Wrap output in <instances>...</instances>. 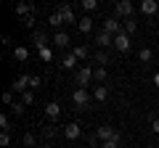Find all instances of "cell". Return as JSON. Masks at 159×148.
<instances>
[{
  "mask_svg": "<svg viewBox=\"0 0 159 148\" xmlns=\"http://www.w3.org/2000/svg\"><path fill=\"white\" fill-rule=\"evenodd\" d=\"M133 11H135V6H133L130 0H119L117 6H114V16H117V19H125V21H127V19H133Z\"/></svg>",
  "mask_w": 159,
  "mask_h": 148,
  "instance_id": "6da1fadb",
  "label": "cell"
},
{
  "mask_svg": "<svg viewBox=\"0 0 159 148\" xmlns=\"http://www.w3.org/2000/svg\"><path fill=\"white\" fill-rule=\"evenodd\" d=\"M103 32H109L111 37H117V34L125 32V29H122V21H119L117 16H106L103 19Z\"/></svg>",
  "mask_w": 159,
  "mask_h": 148,
  "instance_id": "7a4b0ae2",
  "label": "cell"
},
{
  "mask_svg": "<svg viewBox=\"0 0 159 148\" xmlns=\"http://www.w3.org/2000/svg\"><path fill=\"white\" fill-rule=\"evenodd\" d=\"M74 80H77V85H80V87H85V85H90V80H93V69H90V66H85V63H82V66H80L77 72H74Z\"/></svg>",
  "mask_w": 159,
  "mask_h": 148,
  "instance_id": "3957f363",
  "label": "cell"
},
{
  "mask_svg": "<svg viewBox=\"0 0 159 148\" xmlns=\"http://www.w3.org/2000/svg\"><path fill=\"white\" fill-rule=\"evenodd\" d=\"M56 11L64 16V21H66V24H77V21H80V19H77V13H74V6H69V3H61V6H58Z\"/></svg>",
  "mask_w": 159,
  "mask_h": 148,
  "instance_id": "277c9868",
  "label": "cell"
},
{
  "mask_svg": "<svg viewBox=\"0 0 159 148\" xmlns=\"http://www.w3.org/2000/svg\"><path fill=\"white\" fill-rule=\"evenodd\" d=\"M72 101H74V106H77V108H85L88 103H90V95H88L85 87H77V90L72 93Z\"/></svg>",
  "mask_w": 159,
  "mask_h": 148,
  "instance_id": "5b68a950",
  "label": "cell"
},
{
  "mask_svg": "<svg viewBox=\"0 0 159 148\" xmlns=\"http://www.w3.org/2000/svg\"><path fill=\"white\" fill-rule=\"evenodd\" d=\"M114 48H117L119 53H127L133 48V42H130V34H125V32H119L117 37H114Z\"/></svg>",
  "mask_w": 159,
  "mask_h": 148,
  "instance_id": "8992f818",
  "label": "cell"
},
{
  "mask_svg": "<svg viewBox=\"0 0 159 148\" xmlns=\"http://www.w3.org/2000/svg\"><path fill=\"white\" fill-rule=\"evenodd\" d=\"M138 11H141L143 16H157L159 13V0H143L141 6H138Z\"/></svg>",
  "mask_w": 159,
  "mask_h": 148,
  "instance_id": "52a82bcc",
  "label": "cell"
},
{
  "mask_svg": "<svg viewBox=\"0 0 159 148\" xmlns=\"http://www.w3.org/2000/svg\"><path fill=\"white\" fill-rule=\"evenodd\" d=\"M29 77H32V74H21V77H16V80H13V85H11V90L24 95V93L29 90Z\"/></svg>",
  "mask_w": 159,
  "mask_h": 148,
  "instance_id": "ba28073f",
  "label": "cell"
},
{
  "mask_svg": "<svg viewBox=\"0 0 159 148\" xmlns=\"http://www.w3.org/2000/svg\"><path fill=\"white\" fill-rule=\"evenodd\" d=\"M117 132H119V130H114L111 124H101V127L96 130V137H98L101 143H106V140H111V137L117 135Z\"/></svg>",
  "mask_w": 159,
  "mask_h": 148,
  "instance_id": "9c48e42d",
  "label": "cell"
},
{
  "mask_svg": "<svg viewBox=\"0 0 159 148\" xmlns=\"http://www.w3.org/2000/svg\"><path fill=\"white\" fill-rule=\"evenodd\" d=\"M32 42H34V48H37V53L43 50V48H48V45H51L48 34H45V32H40V29H34V32H32Z\"/></svg>",
  "mask_w": 159,
  "mask_h": 148,
  "instance_id": "30bf717a",
  "label": "cell"
},
{
  "mask_svg": "<svg viewBox=\"0 0 159 148\" xmlns=\"http://www.w3.org/2000/svg\"><path fill=\"white\" fill-rule=\"evenodd\" d=\"M96 45L101 48V50H106V48H111V45H114V37H111L109 32H103V29H101V32L96 34Z\"/></svg>",
  "mask_w": 159,
  "mask_h": 148,
  "instance_id": "8fae6325",
  "label": "cell"
},
{
  "mask_svg": "<svg viewBox=\"0 0 159 148\" xmlns=\"http://www.w3.org/2000/svg\"><path fill=\"white\" fill-rule=\"evenodd\" d=\"M61 66H64V69H69V72H77V69H80V66H82V63H80V61H77V58H74V53H72V50H69V53H66V56H64V58H61Z\"/></svg>",
  "mask_w": 159,
  "mask_h": 148,
  "instance_id": "7c38bea8",
  "label": "cell"
},
{
  "mask_svg": "<svg viewBox=\"0 0 159 148\" xmlns=\"http://www.w3.org/2000/svg\"><path fill=\"white\" fill-rule=\"evenodd\" d=\"M45 116H48L51 122H58V116H61V106H58L56 101L45 103Z\"/></svg>",
  "mask_w": 159,
  "mask_h": 148,
  "instance_id": "4fadbf2b",
  "label": "cell"
},
{
  "mask_svg": "<svg viewBox=\"0 0 159 148\" xmlns=\"http://www.w3.org/2000/svg\"><path fill=\"white\" fill-rule=\"evenodd\" d=\"M64 135H66V137H69V140H77V137H80V135H82V127H80V124H77V122H69V124H66V127H64Z\"/></svg>",
  "mask_w": 159,
  "mask_h": 148,
  "instance_id": "5bb4252c",
  "label": "cell"
},
{
  "mask_svg": "<svg viewBox=\"0 0 159 148\" xmlns=\"http://www.w3.org/2000/svg\"><path fill=\"white\" fill-rule=\"evenodd\" d=\"M51 45L53 48H61V50L69 48V34L66 32H56V34H53V40H51Z\"/></svg>",
  "mask_w": 159,
  "mask_h": 148,
  "instance_id": "9a60e30c",
  "label": "cell"
},
{
  "mask_svg": "<svg viewBox=\"0 0 159 148\" xmlns=\"http://www.w3.org/2000/svg\"><path fill=\"white\" fill-rule=\"evenodd\" d=\"M13 11H16V16L27 19V16H32V13L37 11V8H34V6H29V3H16V8H13Z\"/></svg>",
  "mask_w": 159,
  "mask_h": 148,
  "instance_id": "2e32d148",
  "label": "cell"
},
{
  "mask_svg": "<svg viewBox=\"0 0 159 148\" xmlns=\"http://www.w3.org/2000/svg\"><path fill=\"white\" fill-rule=\"evenodd\" d=\"M93 24H96V21H93V16H80V21H77V29H80V32H93Z\"/></svg>",
  "mask_w": 159,
  "mask_h": 148,
  "instance_id": "e0dca14e",
  "label": "cell"
},
{
  "mask_svg": "<svg viewBox=\"0 0 159 148\" xmlns=\"http://www.w3.org/2000/svg\"><path fill=\"white\" fill-rule=\"evenodd\" d=\"M93 98H96L98 103H103L109 98V87L106 85H96V90H93Z\"/></svg>",
  "mask_w": 159,
  "mask_h": 148,
  "instance_id": "ac0fdd59",
  "label": "cell"
},
{
  "mask_svg": "<svg viewBox=\"0 0 159 148\" xmlns=\"http://www.w3.org/2000/svg\"><path fill=\"white\" fill-rule=\"evenodd\" d=\"M106 77H109V74H106V66H96V69H93V80H96L98 85H103Z\"/></svg>",
  "mask_w": 159,
  "mask_h": 148,
  "instance_id": "d6986e66",
  "label": "cell"
},
{
  "mask_svg": "<svg viewBox=\"0 0 159 148\" xmlns=\"http://www.w3.org/2000/svg\"><path fill=\"white\" fill-rule=\"evenodd\" d=\"M72 53H74V58H77V61H85V58L90 56V50H88L85 45H77V48H72Z\"/></svg>",
  "mask_w": 159,
  "mask_h": 148,
  "instance_id": "ffe728a7",
  "label": "cell"
},
{
  "mask_svg": "<svg viewBox=\"0 0 159 148\" xmlns=\"http://www.w3.org/2000/svg\"><path fill=\"white\" fill-rule=\"evenodd\" d=\"M13 58H16V61H27V58H29V50H27L24 45H16V48H13Z\"/></svg>",
  "mask_w": 159,
  "mask_h": 148,
  "instance_id": "44dd1931",
  "label": "cell"
},
{
  "mask_svg": "<svg viewBox=\"0 0 159 148\" xmlns=\"http://www.w3.org/2000/svg\"><path fill=\"white\" fill-rule=\"evenodd\" d=\"M119 146H122V132H117V135H114L111 140L101 143V148H119Z\"/></svg>",
  "mask_w": 159,
  "mask_h": 148,
  "instance_id": "7402d4cb",
  "label": "cell"
},
{
  "mask_svg": "<svg viewBox=\"0 0 159 148\" xmlns=\"http://www.w3.org/2000/svg\"><path fill=\"white\" fill-rule=\"evenodd\" d=\"M48 24H51V27H61V24H66V21H64V16H61V13H58V11H53L51 13V19H48Z\"/></svg>",
  "mask_w": 159,
  "mask_h": 148,
  "instance_id": "603a6c76",
  "label": "cell"
},
{
  "mask_svg": "<svg viewBox=\"0 0 159 148\" xmlns=\"http://www.w3.org/2000/svg\"><path fill=\"white\" fill-rule=\"evenodd\" d=\"M37 58H40V61H51V58H53V45H48V48H43V50H40L37 53Z\"/></svg>",
  "mask_w": 159,
  "mask_h": 148,
  "instance_id": "cb8c5ba5",
  "label": "cell"
},
{
  "mask_svg": "<svg viewBox=\"0 0 159 148\" xmlns=\"http://www.w3.org/2000/svg\"><path fill=\"white\" fill-rule=\"evenodd\" d=\"M151 56H154L151 48H141V50H138V58H141V63H148V61H151Z\"/></svg>",
  "mask_w": 159,
  "mask_h": 148,
  "instance_id": "d4e9b609",
  "label": "cell"
},
{
  "mask_svg": "<svg viewBox=\"0 0 159 148\" xmlns=\"http://www.w3.org/2000/svg\"><path fill=\"white\" fill-rule=\"evenodd\" d=\"M93 58H96V63H98V66H103V63H109V53H106V50H101V48H98V53H96Z\"/></svg>",
  "mask_w": 159,
  "mask_h": 148,
  "instance_id": "484cf974",
  "label": "cell"
},
{
  "mask_svg": "<svg viewBox=\"0 0 159 148\" xmlns=\"http://www.w3.org/2000/svg\"><path fill=\"white\" fill-rule=\"evenodd\" d=\"M21 143H24V146H27V148H34V143H37V137H34L32 132H24V137H21Z\"/></svg>",
  "mask_w": 159,
  "mask_h": 148,
  "instance_id": "4316f807",
  "label": "cell"
},
{
  "mask_svg": "<svg viewBox=\"0 0 159 148\" xmlns=\"http://www.w3.org/2000/svg\"><path fill=\"white\" fill-rule=\"evenodd\" d=\"M135 29H138V21L135 19H127L125 21V34H135Z\"/></svg>",
  "mask_w": 159,
  "mask_h": 148,
  "instance_id": "83f0119b",
  "label": "cell"
},
{
  "mask_svg": "<svg viewBox=\"0 0 159 148\" xmlns=\"http://www.w3.org/2000/svg\"><path fill=\"white\" fill-rule=\"evenodd\" d=\"M40 85H43V80H40L37 74H32V77H29V90L37 93V90H40Z\"/></svg>",
  "mask_w": 159,
  "mask_h": 148,
  "instance_id": "f1b7e54d",
  "label": "cell"
},
{
  "mask_svg": "<svg viewBox=\"0 0 159 148\" xmlns=\"http://www.w3.org/2000/svg\"><path fill=\"white\" fill-rule=\"evenodd\" d=\"M21 103H24V106H32V103H34V90H27V93H24V95H21Z\"/></svg>",
  "mask_w": 159,
  "mask_h": 148,
  "instance_id": "f546056e",
  "label": "cell"
},
{
  "mask_svg": "<svg viewBox=\"0 0 159 148\" xmlns=\"http://www.w3.org/2000/svg\"><path fill=\"white\" fill-rule=\"evenodd\" d=\"M80 6H82V8H85L88 13H90V11H96V8H98V3H96V0H82Z\"/></svg>",
  "mask_w": 159,
  "mask_h": 148,
  "instance_id": "4dcf8cb0",
  "label": "cell"
},
{
  "mask_svg": "<svg viewBox=\"0 0 159 148\" xmlns=\"http://www.w3.org/2000/svg\"><path fill=\"white\" fill-rule=\"evenodd\" d=\"M0 130H3V132H11V119H8L6 114L0 116Z\"/></svg>",
  "mask_w": 159,
  "mask_h": 148,
  "instance_id": "1f68e13d",
  "label": "cell"
},
{
  "mask_svg": "<svg viewBox=\"0 0 159 148\" xmlns=\"http://www.w3.org/2000/svg\"><path fill=\"white\" fill-rule=\"evenodd\" d=\"M3 103H6V106H13V103H16V101H13V90H6V93H3Z\"/></svg>",
  "mask_w": 159,
  "mask_h": 148,
  "instance_id": "d6a6232c",
  "label": "cell"
},
{
  "mask_svg": "<svg viewBox=\"0 0 159 148\" xmlns=\"http://www.w3.org/2000/svg\"><path fill=\"white\" fill-rule=\"evenodd\" d=\"M0 146H3V148L11 146V132H0Z\"/></svg>",
  "mask_w": 159,
  "mask_h": 148,
  "instance_id": "836d02e7",
  "label": "cell"
},
{
  "mask_svg": "<svg viewBox=\"0 0 159 148\" xmlns=\"http://www.w3.org/2000/svg\"><path fill=\"white\" fill-rule=\"evenodd\" d=\"M11 114L21 116V114H24V103H19V101H16V103H13V106H11Z\"/></svg>",
  "mask_w": 159,
  "mask_h": 148,
  "instance_id": "e575fe53",
  "label": "cell"
},
{
  "mask_svg": "<svg viewBox=\"0 0 159 148\" xmlns=\"http://www.w3.org/2000/svg\"><path fill=\"white\" fill-rule=\"evenodd\" d=\"M24 27H29V29H34V24H37V16H34V13H32V16H27V19H24Z\"/></svg>",
  "mask_w": 159,
  "mask_h": 148,
  "instance_id": "d590c367",
  "label": "cell"
},
{
  "mask_svg": "<svg viewBox=\"0 0 159 148\" xmlns=\"http://www.w3.org/2000/svg\"><path fill=\"white\" fill-rule=\"evenodd\" d=\"M43 137H45V140H53V137H56V130H53V127H45V130H43Z\"/></svg>",
  "mask_w": 159,
  "mask_h": 148,
  "instance_id": "8d00e7d4",
  "label": "cell"
},
{
  "mask_svg": "<svg viewBox=\"0 0 159 148\" xmlns=\"http://www.w3.org/2000/svg\"><path fill=\"white\" fill-rule=\"evenodd\" d=\"M151 130H154V132H157V135H159V116H157V119L151 122Z\"/></svg>",
  "mask_w": 159,
  "mask_h": 148,
  "instance_id": "74e56055",
  "label": "cell"
},
{
  "mask_svg": "<svg viewBox=\"0 0 159 148\" xmlns=\"http://www.w3.org/2000/svg\"><path fill=\"white\" fill-rule=\"evenodd\" d=\"M154 85H157V87H159V72H157V74H154Z\"/></svg>",
  "mask_w": 159,
  "mask_h": 148,
  "instance_id": "f35d334b",
  "label": "cell"
},
{
  "mask_svg": "<svg viewBox=\"0 0 159 148\" xmlns=\"http://www.w3.org/2000/svg\"><path fill=\"white\" fill-rule=\"evenodd\" d=\"M45 148H56V146H53V143H48V146H45Z\"/></svg>",
  "mask_w": 159,
  "mask_h": 148,
  "instance_id": "ab89813d",
  "label": "cell"
},
{
  "mask_svg": "<svg viewBox=\"0 0 159 148\" xmlns=\"http://www.w3.org/2000/svg\"><path fill=\"white\" fill-rule=\"evenodd\" d=\"M77 148H80V146H77Z\"/></svg>",
  "mask_w": 159,
  "mask_h": 148,
  "instance_id": "60d3db41",
  "label": "cell"
}]
</instances>
